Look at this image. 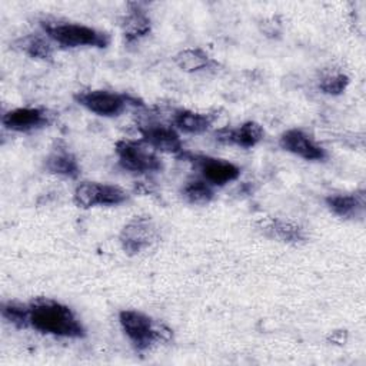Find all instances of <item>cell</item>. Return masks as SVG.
<instances>
[{"label": "cell", "instance_id": "1", "mask_svg": "<svg viewBox=\"0 0 366 366\" xmlns=\"http://www.w3.org/2000/svg\"><path fill=\"white\" fill-rule=\"evenodd\" d=\"M27 327L57 337L80 339L86 336V329L74 312L53 299L37 297L27 303Z\"/></svg>", "mask_w": 366, "mask_h": 366}, {"label": "cell", "instance_id": "2", "mask_svg": "<svg viewBox=\"0 0 366 366\" xmlns=\"http://www.w3.org/2000/svg\"><path fill=\"white\" fill-rule=\"evenodd\" d=\"M119 322L137 352H144L156 343L172 339V330L164 323L139 310H122L119 313Z\"/></svg>", "mask_w": 366, "mask_h": 366}, {"label": "cell", "instance_id": "3", "mask_svg": "<svg viewBox=\"0 0 366 366\" xmlns=\"http://www.w3.org/2000/svg\"><path fill=\"white\" fill-rule=\"evenodd\" d=\"M47 37L60 47H99L104 49L110 43V36L94 27L71 21H41Z\"/></svg>", "mask_w": 366, "mask_h": 366}, {"label": "cell", "instance_id": "4", "mask_svg": "<svg viewBox=\"0 0 366 366\" xmlns=\"http://www.w3.org/2000/svg\"><path fill=\"white\" fill-rule=\"evenodd\" d=\"M114 152L120 166L132 173L146 174L162 169L160 159L143 140H119Z\"/></svg>", "mask_w": 366, "mask_h": 366}, {"label": "cell", "instance_id": "5", "mask_svg": "<svg viewBox=\"0 0 366 366\" xmlns=\"http://www.w3.org/2000/svg\"><path fill=\"white\" fill-rule=\"evenodd\" d=\"M129 194L124 189L116 184L81 182L73 192V202L76 206L90 209L96 206H117L127 200Z\"/></svg>", "mask_w": 366, "mask_h": 366}, {"label": "cell", "instance_id": "6", "mask_svg": "<svg viewBox=\"0 0 366 366\" xmlns=\"http://www.w3.org/2000/svg\"><path fill=\"white\" fill-rule=\"evenodd\" d=\"M159 240V229L150 217H134L123 226L119 242L124 253L134 256L150 249Z\"/></svg>", "mask_w": 366, "mask_h": 366}, {"label": "cell", "instance_id": "7", "mask_svg": "<svg viewBox=\"0 0 366 366\" xmlns=\"http://www.w3.org/2000/svg\"><path fill=\"white\" fill-rule=\"evenodd\" d=\"M76 102L86 110L102 116L116 117L124 112L127 106V96L109 90H86L74 94Z\"/></svg>", "mask_w": 366, "mask_h": 366}, {"label": "cell", "instance_id": "8", "mask_svg": "<svg viewBox=\"0 0 366 366\" xmlns=\"http://www.w3.org/2000/svg\"><path fill=\"white\" fill-rule=\"evenodd\" d=\"M53 114L44 107H16L1 116V124L19 133H27L47 126Z\"/></svg>", "mask_w": 366, "mask_h": 366}, {"label": "cell", "instance_id": "9", "mask_svg": "<svg viewBox=\"0 0 366 366\" xmlns=\"http://www.w3.org/2000/svg\"><path fill=\"white\" fill-rule=\"evenodd\" d=\"M140 134L142 140L153 150L170 154H179L183 150L180 136L173 126L163 123H147L140 127Z\"/></svg>", "mask_w": 366, "mask_h": 366}, {"label": "cell", "instance_id": "10", "mask_svg": "<svg viewBox=\"0 0 366 366\" xmlns=\"http://www.w3.org/2000/svg\"><path fill=\"white\" fill-rule=\"evenodd\" d=\"M279 146L305 160L315 162L326 159V150L300 129H289L283 132L279 137Z\"/></svg>", "mask_w": 366, "mask_h": 366}, {"label": "cell", "instance_id": "11", "mask_svg": "<svg viewBox=\"0 0 366 366\" xmlns=\"http://www.w3.org/2000/svg\"><path fill=\"white\" fill-rule=\"evenodd\" d=\"M194 160L202 179L212 186H224L240 176L239 166L229 160L209 156H199Z\"/></svg>", "mask_w": 366, "mask_h": 366}, {"label": "cell", "instance_id": "12", "mask_svg": "<svg viewBox=\"0 0 366 366\" xmlns=\"http://www.w3.org/2000/svg\"><path fill=\"white\" fill-rule=\"evenodd\" d=\"M264 130L263 127L256 123V122H244L239 127L230 129V127H223L219 132H216V139L220 143L224 144H232V146H239L243 149H250L259 144L263 140Z\"/></svg>", "mask_w": 366, "mask_h": 366}, {"label": "cell", "instance_id": "13", "mask_svg": "<svg viewBox=\"0 0 366 366\" xmlns=\"http://www.w3.org/2000/svg\"><path fill=\"white\" fill-rule=\"evenodd\" d=\"M365 192H356V193H339V194H330L326 197V206L329 210L343 219H355L357 216H362L365 212Z\"/></svg>", "mask_w": 366, "mask_h": 366}, {"label": "cell", "instance_id": "14", "mask_svg": "<svg viewBox=\"0 0 366 366\" xmlns=\"http://www.w3.org/2000/svg\"><path fill=\"white\" fill-rule=\"evenodd\" d=\"M214 117L209 113L179 109L172 114V126L187 134H200L207 132L213 124Z\"/></svg>", "mask_w": 366, "mask_h": 366}, {"label": "cell", "instance_id": "15", "mask_svg": "<svg viewBox=\"0 0 366 366\" xmlns=\"http://www.w3.org/2000/svg\"><path fill=\"white\" fill-rule=\"evenodd\" d=\"M46 170L51 174L76 179L80 174V166L76 156L67 147H54L44 162Z\"/></svg>", "mask_w": 366, "mask_h": 366}, {"label": "cell", "instance_id": "16", "mask_svg": "<svg viewBox=\"0 0 366 366\" xmlns=\"http://www.w3.org/2000/svg\"><path fill=\"white\" fill-rule=\"evenodd\" d=\"M120 27L123 36L127 41H136L144 36H147L152 30V20L146 14L144 10L137 6L130 9L122 19Z\"/></svg>", "mask_w": 366, "mask_h": 366}, {"label": "cell", "instance_id": "17", "mask_svg": "<svg viewBox=\"0 0 366 366\" xmlns=\"http://www.w3.org/2000/svg\"><path fill=\"white\" fill-rule=\"evenodd\" d=\"M174 63L180 70H183L186 73H196V71L207 70L214 64L213 59L204 50H202L199 47L183 49L182 51H179L174 56Z\"/></svg>", "mask_w": 366, "mask_h": 366}, {"label": "cell", "instance_id": "18", "mask_svg": "<svg viewBox=\"0 0 366 366\" xmlns=\"http://www.w3.org/2000/svg\"><path fill=\"white\" fill-rule=\"evenodd\" d=\"M267 234H270L272 237H276L285 243H292V244H299L305 240V232L303 229L289 220H282V219H276L272 220L266 229Z\"/></svg>", "mask_w": 366, "mask_h": 366}, {"label": "cell", "instance_id": "19", "mask_svg": "<svg viewBox=\"0 0 366 366\" xmlns=\"http://www.w3.org/2000/svg\"><path fill=\"white\" fill-rule=\"evenodd\" d=\"M182 194L192 204H207L214 197L213 186L202 177L187 180L182 189Z\"/></svg>", "mask_w": 366, "mask_h": 366}, {"label": "cell", "instance_id": "20", "mask_svg": "<svg viewBox=\"0 0 366 366\" xmlns=\"http://www.w3.org/2000/svg\"><path fill=\"white\" fill-rule=\"evenodd\" d=\"M20 49L30 57L33 59H40V60H51L53 57V49L50 41L46 39L31 34L27 37H23L19 41Z\"/></svg>", "mask_w": 366, "mask_h": 366}, {"label": "cell", "instance_id": "21", "mask_svg": "<svg viewBox=\"0 0 366 366\" xmlns=\"http://www.w3.org/2000/svg\"><path fill=\"white\" fill-rule=\"evenodd\" d=\"M1 316L9 323L19 329H27V316L29 309L27 303H17V302H4L1 303Z\"/></svg>", "mask_w": 366, "mask_h": 366}, {"label": "cell", "instance_id": "22", "mask_svg": "<svg viewBox=\"0 0 366 366\" xmlns=\"http://www.w3.org/2000/svg\"><path fill=\"white\" fill-rule=\"evenodd\" d=\"M347 86H349V77L343 73L326 74L325 77H322L319 83V89L325 94H330V96H337L343 93Z\"/></svg>", "mask_w": 366, "mask_h": 366}]
</instances>
